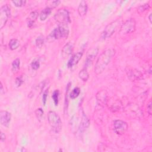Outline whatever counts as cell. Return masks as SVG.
I'll return each mask as SVG.
<instances>
[{
  "label": "cell",
  "mask_w": 152,
  "mask_h": 152,
  "mask_svg": "<svg viewBox=\"0 0 152 152\" xmlns=\"http://www.w3.org/2000/svg\"><path fill=\"white\" fill-rule=\"evenodd\" d=\"M80 93V89L79 87H75L70 93V97L72 99L77 98Z\"/></svg>",
  "instance_id": "7402d4cb"
},
{
  "label": "cell",
  "mask_w": 152,
  "mask_h": 152,
  "mask_svg": "<svg viewBox=\"0 0 152 152\" xmlns=\"http://www.w3.org/2000/svg\"><path fill=\"white\" fill-rule=\"evenodd\" d=\"M54 19L59 24H67L70 23V17L68 11L66 9H60L55 14Z\"/></svg>",
  "instance_id": "5b68a950"
},
{
  "label": "cell",
  "mask_w": 152,
  "mask_h": 152,
  "mask_svg": "<svg viewBox=\"0 0 152 152\" xmlns=\"http://www.w3.org/2000/svg\"><path fill=\"white\" fill-rule=\"evenodd\" d=\"M44 43V38L43 36H39L36 40V45L38 48H41Z\"/></svg>",
  "instance_id": "f1b7e54d"
},
{
  "label": "cell",
  "mask_w": 152,
  "mask_h": 152,
  "mask_svg": "<svg viewBox=\"0 0 152 152\" xmlns=\"http://www.w3.org/2000/svg\"><path fill=\"white\" fill-rule=\"evenodd\" d=\"M48 90H46L43 93V96H42V102L44 106L46 105V100H47V97H48Z\"/></svg>",
  "instance_id": "f546056e"
},
{
  "label": "cell",
  "mask_w": 152,
  "mask_h": 152,
  "mask_svg": "<svg viewBox=\"0 0 152 152\" xmlns=\"http://www.w3.org/2000/svg\"><path fill=\"white\" fill-rule=\"evenodd\" d=\"M20 46V42L17 39H12L10 40L9 42V47L10 49L12 50H16Z\"/></svg>",
  "instance_id": "ffe728a7"
},
{
  "label": "cell",
  "mask_w": 152,
  "mask_h": 152,
  "mask_svg": "<svg viewBox=\"0 0 152 152\" xmlns=\"http://www.w3.org/2000/svg\"><path fill=\"white\" fill-rule=\"evenodd\" d=\"M61 3L60 1H58V0H55V1H49L46 3V5H47V7L53 9H55Z\"/></svg>",
  "instance_id": "44dd1931"
},
{
  "label": "cell",
  "mask_w": 152,
  "mask_h": 152,
  "mask_svg": "<svg viewBox=\"0 0 152 152\" xmlns=\"http://www.w3.org/2000/svg\"><path fill=\"white\" fill-rule=\"evenodd\" d=\"M136 28V22L134 19H130L121 24L120 32L123 35H127L134 32Z\"/></svg>",
  "instance_id": "8992f818"
},
{
  "label": "cell",
  "mask_w": 152,
  "mask_h": 152,
  "mask_svg": "<svg viewBox=\"0 0 152 152\" xmlns=\"http://www.w3.org/2000/svg\"><path fill=\"white\" fill-rule=\"evenodd\" d=\"M98 53H99V48L97 47L92 48L88 50L87 53L86 60V67L91 65L93 63L95 58L97 55Z\"/></svg>",
  "instance_id": "9c48e42d"
},
{
  "label": "cell",
  "mask_w": 152,
  "mask_h": 152,
  "mask_svg": "<svg viewBox=\"0 0 152 152\" xmlns=\"http://www.w3.org/2000/svg\"><path fill=\"white\" fill-rule=\"evenodd\" d=\"M151 105H152V104H151V100H150V101H149V102H148V105H147V112H148V114H149V115H151V111H152V108H151Z\"/></svg>",
  "instance_id": "1f68e13d"
},
{
  "label": "cell",
  "mask_w": 152,
  "mask_h": 152,
  "mask_svg": "<svg viewBox=\"0 0 152 152\" xmlns=\"http://www.w3.org/2000/svg\"><path fill=\"white\" fill-rule=\"evenodd\" d=\"M20 60L19 58H16L14 60L12 63V70L14 71H16L20 68Z\"/></svg>",
  "instance_id": "d4e9b609"
},
{
  "label": "cell",
  "mask_w": 152,
  "mask_h": 152,
  "mask_svg": "<svg viewBox=\"0 0 152 152\" xmlns=\"http://www.w3.org/2000/svg\"><path fill=\"white\" fill-rule=\"evenodd\" d=\"M39 16V13L37 11H33L31 12L27 18V26L29 27H31L36 19H37Z\"/></svg>",
  "instance_id": "2e32d148"
},
{
  "label": "cell",
  "mask_w": 152,
  "mask_h": 152,
  "mask_svg": "<svg viewBox=\"0 0 152 152\" xmlns=\"http://www.w3.org/2000/svg\"><path fill=\"white\" fill-rule=\"evenodd\" d=\"M89 124H90L89 120L88 119L87 116L83 113L82 115L80 125V128H79L80 130V131H84L87 128H88V127L89 126Z\"/></svg>",
  "instance_id": "e0dca14e"
},
{
  "label": "cell",
  "mask_w": 152,
  "mask_h": 152,
  "mask_svg": "<svg viewBox=\"0 0 152 152\" xmlns=\"http://www.w3.org/2000/svg\"><path fill=\"white\" fill-rule=\"evenodd\" d=\"M79 78L83 81H87L89 79V74L86 68H83L80 71L79 73Z\"/></svg>",
  "instance_id": "d6986e66"
},
{
  "label": "cell",
  "mask_w": 152,
  "mask_h": 152,
  "mask_svg": "<svg viewBox=\"0 0 152 152\" xmlns=\"http://www.w3.org/2000/svg\"><path fill=\"white\" fill-rule=\"evenodd\" d=\"M120 25L121 20L119 19L110 23L106 26V27L104 30L102 35H101V37H102V39L105 40L111 37Z\"/></svg>",
  "instance_id": "277c9868"
},
{
  "label": "cell",
  "mask_w": 152,
  "mask_h": 152,
  "mask_svg": "<svg viewBox=\"0 0 152 152\" xmlns=\"http://www.w3.org/2000/svg\"><path fill=\"white\" fill-rule=\"evenodd\" d=\"M43 114H44V112L42 108H38L35 111V115H36L37 120L40 121L43 119Z\"/></svg>",
  "instance_id": "4316f807"
},
{
  "label": "cell",
  "mask_w": 152,
  "mask_h": 152,
  "mask_svg": "<svg viewBox=\"0 0 152 152\" xmlns=\"http://www.w3.org/2000/svg\"><path fill=\"white\" fill-rule=\"evenodd\" d=\"M12 3L17 7H22L26 4V1L24 0H14L12 1Z\"/></svg>",
  "instance_id": "484cf974"
},
{
  "label": "cell",
  "mask_w": 152,
  "mask_h": 152,
  "mask_svg": "<svg viewBox=\"0 0 152 152\" xmlns=\"http://www.w3.org/2000/svg\"><path fill=\"white\" fill-rule=\"evenodd\" d=\"M11 11L7 4L3 6L0 9V29H2L6 24L10 17Z\"/></svg>",
  "instance_id": "52a82bcc"
},
{
  "label": "cell",
  "mask_w": 152,
  "mask_h": 152,
  "mask_svg": "<svg viewBox=\"0 0 152 152\" xmlns=\"http://www.w3.org/2000/svg\"><path fill=\"white\" fill-rule=\"evenodd\" d=\"M150 8V5L147 3L143 4L140 6L138 7V8L137 9V13L140 14L144 13L145 12H146L147 10H148Z\"/></svg>",
  "instance_id": "cb8c5ba5"
},
{
  "label": "cell",
  "mask_w": 152,
  "mask_h": 152,
  "mask_svg": "<svg viewBox=\"0 0 152 152\" xmlns=\"http://www.w3.org/2000/svg\"><path fill=\"white\" fill-rule=\"evenodd\" d=\"M82 57H83V53L81 52H79L74 54L68 61V63L67 64L68 67L72 68L73 67L77 65L80 61V60L81 59Z\"/></svg>",
  "instance_id": "4fadbf2b"
},
{
  "label": "cell",
  "mask_w": 152,
  "mask_h": 152,
  "mask_svg": "<svg viewBox=\"0 0 152 152\" xmlns=\"http://www.w3.org/2000/svg\"><path fill=\"white\" fill-rule=\"evenodd\" d=\"M23 80L22 76H20L16 79V84L18 87L20 86L23 84Z\"/></svg>",
  "instance_id": "4dcf8cb0"
},
{
  "label": "cell",
  "mask_w": 152,
  "mask_h": 152,
  "mask_svg": "<svg viewBox=\"0 0 152 152\" xmlns=\"http://www.w3.org/2000/svg\"><path fill=\"white\" fill-rule=\"evenodd\" d=\"M48 121L55 133H59L62 128V121L59 115L54 111H49L48 114Z\"/></svg>",
  "instance_id": "3957f363"
},
{
  "label": "cell",
  "mask_w": 152,
  "mask_h": 152,
  "mask_svg": "<svg viewBox=\"0 0 152 152\" xmlns=\"http://www.w3.org/2000/svg\"><path fill=\"white\" fill-rule=\"evenodd\" d=\"M88 10V6L86 1H81L78 7V13L81 17L85 16Z\"/></svg>",
  "instance_id": "9a60e30c"
},
{
  "label": "cell",
  "mask_w": 152,
  "mask_h": 152,
  "mask_svg": "<svg viewBox=\"0 0 152 152\" xmlns=\"http://www.w3.org/2000/svg\"><path fill=\"white\" fill-rule=\"evenodd\" d=\"M69 35V28L67 24H59L58 26L55 28L50 35L48 39L51 40L59 39L61 38L67 37Z\"/></svg>",
  "instance_id": "7a4b0ae2"
},
{
  "label": "cell",
  "mask_w": 152,
  "mask_h": 152,
  "mask_svg": "<svg viewBox=\"0 0 152 152\" xmlns=\"http://www.w3.org/2000/svg\"><path fill=\"white\" fill-rule=\"evenodd\" d=\"M115 52L114 49L110 48L105 50L100 55L95 64L94 73L96 74L99 75L103 73L115 55Z\"/></svg>",
  "instance_id": "6da1fadb"
},
{
  "label": "cell",
  "mask_w": 152,
  "mask_h": 152,
  "mask_svg": "<svg viewBox=\"0 0 152 152\" xmlns=\"http://www.w3.org/2000/svg\"><path fill=\"white\" fill-rule=\"evenodd\" d=\"M96 99L99 105L104 106L107 105L108 102V93L107 91L103 90L99 91L96 94Z\"/></svg>",
  "instance_id": "8fae6325"
},
{
  "label": "cell",
  "mask_w": 152,
  "mask_h": 152,
  "mask_svg": "<svg viewBox=\"0 0 152 152\" xmlns=\"http://www.w3.org/2000/svg\"><path fill=\"white\" fill-rule=\"evenodd\" d=\"M126 73L127 74L128 77H129V79L132 80H139L142 77V74L141 73V72L133 68H128V70H126Z\"/></svg>",
  "instance_id": "5bb4252c"
},
{
  "label": "cell",
  "mask_w": 152,
  "mask_h": 152,
  "mask_svg": "<svg viewBox=\"0 0 152 152\" xmlns=\"http://www.w3.org/2000/svg\"><path fill=\"white\" fill-rule=\"evenodd\" d=\"M12 120V114L7 111L0 112V123L6 127H8Z\"/></svg>",
  "instance_id": "30bf717a"
},
{
  "label": "cell",
  "mask_w": 152,
  "mask_h": 152,
  "mask_svg": "<svg viewBox=\"0 0 152 152\" xmlns=\"http://www.w3.org/2000/svg\"><path fill=\"white\" fill-rule=\"evenodd\" d=\"M32 68L34 70H37L40 67V62L38 59H35L31 63Z\"/></svg>",
  "instance_id": "83f0119b"
},
{
  "label": "cell",
  "mask_w": 152,
  "mask_h": 152,
  "mask_svg": "<svg viewBox=\"0 0 152 152\" xmlns=\"http://www.w3.org/2000/svg\"><path fill=\"white\" fill-rule=\"evenodd\" d=\"M73 50V45L71 42H68L67 44H66L62 50H61V55L63 58L66 59L68 57H70Z\"/></svg>",
  "instance_id": "7c38bea8"
},
{
  "label": "cell",
  "mask_w": 152,
  "mask_h": 152,
  "mask_svg": "<svg viewBox=\"0 0 152 152\" xmlns=\"http://www.w3.org/2000/svg\"><path fill=\"white\" fill-rule=\"evenodd\" d=\"M51 12H52V9H50L48 7H46L45 9H43L41 12V13L39 15L40 21H45L48 17V16L50 14Z\"/></svg>",
  "instance_id": "ac0fdd59"
},
{
  "label": "cell",
  "mask_w": 152,
  "mask_h": 152,
  "mask_svg": "<svg viewBox=\"0 0 152 152\" xmlns=\"http://www.w3.org/2000/svg\"><path fill=\"white\" fill-rule=\"evenodd\" d=\"M6 135L4 134L3 132L1 133V141H4L6 140Z\"/></svg>",
  "instance_id": "d6a6232c"
},
{
  "label": "cell",
  "mask_w": 152,
  "mask_h": 152,
  "mask_svg": "<svg viewBox=\"0 0 152 152\" xmlns=\"http://www.w3.org/2000/svg\"><path fill=\"white\" fill-rule=\"evenodd\" d=\"M128 127L127 123L122 120H117L114 122V131L118 135L124 134L127 131Z\"/></svg>",
  "instance_id": "ba28073f"
},
{
  "label": "cell",
  "mask_w": 152,
  "mask_h": 152,
  "mask_svg": "<svg viewBox=\"0 0 152 152\" xmlns=\"http://www.w3.org/2000/svg\"><path fill=\"white\" fill-rule=\"evenodd\" d=\"M3 91H4V89H3V83H1V93L3 94Z\"/></svg>",
  "instance_id": "836d02e7"
},
{
  "label": "cell",
  "mask_w": 152,
  "mask_h": 152,
  "mask_svg": "<svg viewBox=\"0 0 152 152\" xmlns=\"http://www.w3.org/2000/svg\"><path fill=\"white\" fill-rule=\"evenodd\" d=\"M59 95H60V91L58 90H55L52 95V98L54 100V102L55 106H57L58 105L59 102Z\"/></svg>",
  "instance_id": "603a6c76"
},
{
  "label": "cell",
  "mask_w": 152,
  "mask_h": 152,
  "mask_svg": "<svg viewBox=\"0 0 152 152\" xmlns=\"http://www.w3.org/2000/svg\"><path fill=\"white\" fill-rule=\"evenodd\" d=\"M152 14L151 13V14H150V15H149V16H148V20H149V21H150V23L151 24V23H152V21H151V15Z\"/></svg>",
  "instance_id": "e575fe53"
}]
</instances>
